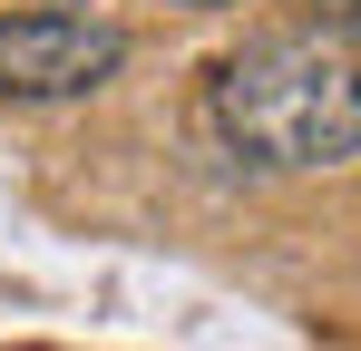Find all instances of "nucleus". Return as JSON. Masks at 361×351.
I'll return each mask as SVG.
<instances>
[{
	"mask_svg": "<svg viewBox=\"0 0 361 351\" xmlns=\"http://www.w3.org/2000/svg\"><path fill=\"white\" fill-rule=\"evenodd\" d=\"M215 127L254 166H342L361 156V58L322 30L244 39L215 68Z\"/></svg>",
	"mask_w": 361,
	"mask_h": 351,
	"instance_id": "nucleus-1",
	"label": "nucleus"
},
{
	"mask_svg": "<svg viewBox=\"0 0 361 351\" xmlns=\"http://www.w3.org/2000/svg\"><path fill=\"white\" fill-rule=\"evenodd\" d=\"M127 39L108 20H78V10H10L0 20V98H30V108H49V98H88V88H108L118 78Z\"/></svg>",
	"mask_w": 361,
	"mask_h": 351,
	"instance_id": "nucleus-2",
	"label": "nucleus"
},
{
	"mask_svg": "<svg viewBox=\"0 0 361 351\" xmlns=\"http://www.w3.org/2000/svg\"><path fill=\"white\" fill-rule=\"evenodd\" d=\"M312 20H322V39H342V49L361 39V0H312Z\"/></svg>",
	"mask_w": 361,
	"mask_h": 351,
	"instance_id": "nucleus-3",
	"label": "nucleus"
},
{
	"mask_svg": "<svg viewBox=\"0 0 361 351\" xmlns=\"http://www.w3.org/2000/svg\"><path fill=\"white\" fill-rule=\"evenodd\" d=\"M185 10H235V0H185Z\"/></svg>",
	"mask_w": 361,
	"mask_h": 351,
	"instance_id": "nucleus-4",
	"label": "nucleus"
}]
</instances>
